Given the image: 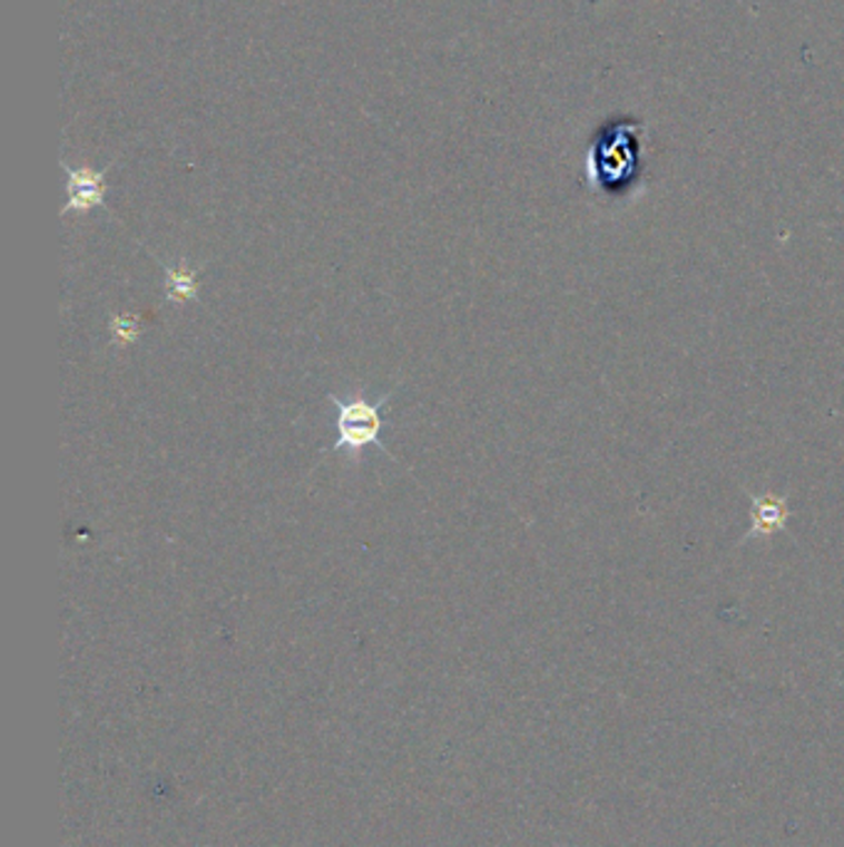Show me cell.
I'll return each instance as SVG.
<instances>
[{
    "label": "cell",
    "mask_w": 844,
    "mask_h": 847,
    "mask_svg": "<svg viewBox=\"0 0 844 847\" xmlns=\"http://www.w3.org/2000/svg\"><path fill=\"white\" fill-rule=\"evenodd\" d=\"M389 394L372 404L366 402L362 394H352V397H335L330 394V402L335 404V429H337V442L335 451H347L352 459H360L362 451L372 444H380L384 420H382V406L386 404ZM384 449V444H380Z\"/></svg>",
    "instance_id": "obj_1"
},
{
    "label": "cell",
    "mask_w": 844,
    "mask_h": 847,
    "mask_svg": "<svg viewBox=\"0 0 844 847\" xmlns=\"http://www.w3.org/2000/svg\"><path fill=\"white\" fill-rule=\"evenodd\" d=\"M65 174H68V206L62 208V216L70 211H90L95 206L105 204V171L92 169H70L65 164Z\"/></svg>",
    "instance_id": "obj_2"
},
{
    "label": "cell",
    "mask_w": 844,
    "mask_h": 847,
    "mask_svg": "<svg viewBox=\"0 0 844 847\" xmlns=\"http://www.w3.org/2000/svg\"><path fill=\"white\" fill-rule=\"evenodd\" d=\"M787 519H791V509H787L785 499L775 496H755L750 509V533L746 538L755 535H773L775 531H783Z\"/></svg>",
    "instance_id": "obj_3"
},
{
    "label": "cell",
    "mask_w": 844,
    "mask_h": 847,
    "mask_svg": "<svg viewBox=\"0 0 844 847\" xmlns=\"http://www.w3.org/2000/svg\"><path fill=\"white\" fill-rule=\"evenodd\" d=\"M166 275V298L171 303H188L198 295V275L196 270L186 268L181 260L179 266H161Z\"/></svg>",
    "instance_id": "obj_4"
},
{
    "label": "cell",
    "mask_w": 844,
    "mask_h": 847,
    "mask_svg": "<svg viewBox=\"0 0 844 847\" xmlns=\"http://www.w3.org/2000/svg\"><path fill=\"white\" fill-rule=\"evenodd\" d=\"M112 333L119 343H135L139 337V321L135 315L112 317Z\"/></svg>",
    "instance_id": "obj_5"
}]
</instances>
